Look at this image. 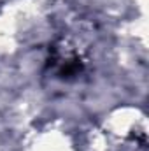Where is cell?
Masks as SVG:
<instances>
[{"mask_svg": "<svg viewBox=\"0 0 149 151\" xmlns=\"http://www.w3.org/2000/svg\"><path fill=\"white\" fill-rule=\"evenodd\" d=\"M47 67L54 72L58 79L69 81L84 70V60L75 49V46L69 44L67 40H58L49 47Z\"/></svg>", "mask_w": 149, "mask_h": 151, "instance_id": "cell-1", "label": "cell"}]
</instances>
